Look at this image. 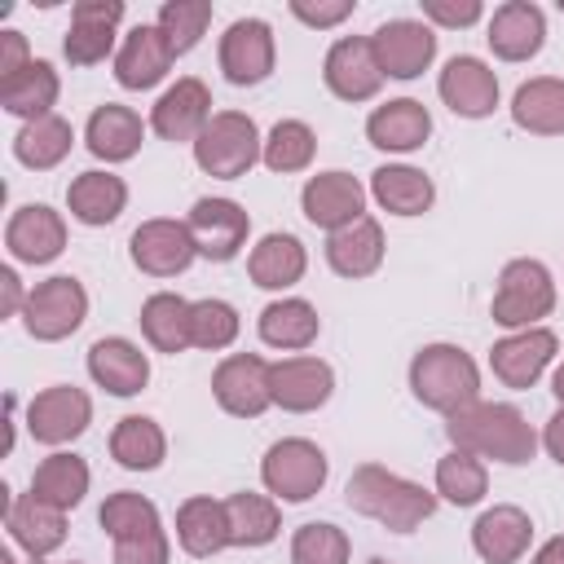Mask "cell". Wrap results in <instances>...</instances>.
<instances>
[{
  "label": "cell",
  "mask_w": 564,
  "mask_h": 564,
  "mask_svg": "<svg viewBox=\"0 0 564 564\" xmlns=\"http://www.w3.org/2000/svg\"><path fill=\"white\" fill-rule=\"evenodd\" d=\"M84 317H88V291L70 273L35 282L26 295V308H22V326L40 344H57V339L75 335L84 326Z\"/></svg>",
  "instance_id": "52a82bcc"
},
{
  "label": "cell",
  "mask_w": 564,
  "mask_h": 564,
  "mask_svg": "<svg viewBox=\"0 0 564 564\" xmlns=\"http://www.w3.org/2000/svg\"><path fill=\"white\" fill-rule=\"evenodd\" d=\"M93 423V401L75 383H53L26 401V432L40 445H70Z\"/></svg>",
  "instance_id": "30bf717a"
},
{
  "label": "cell",
  "mask_w": 564,
  "mask_h": 564,
  "mask_svg": "<svg viewBox=\"0 0 564 564\" xmlns=\"http://www.w3.org/2000/svg\"><path fill=\"white\" fill-rule=\"evenodd\" d=\"M542 445H546V454H551V458L564 467V405H560V410L546 419V427H542Z\"/></svg>",
  "instance_id": "db71d44e"
},
{
  "label": "cell",
  "mask_w": 564,
  "mask_h": 564,
  "mask_svg": "<svg viewBox=\"0 0 564 564\" xmlns=\"http://www.w3.org/2000/svg\"><path fill=\"white\" fill-rule=\"evenodd\" d=\"M291 13L304 22V26H339L344 18H352V0H291Z\"/></svg>",
  "instance_id": "681fc988"
},
{
  "label": "cell",
  "mask_w": 564,
  "mask_h": 564,
  "mask_svg": "<svg viewBox=\"0 0 564 564\" xmlns=\"http://www.w3.org/2000/svg\"><path fill=\"white\" fill-rule=\"evenodd\" d=\"M0 286H4V308H0V313H4V317H22L31 291H22V282H18L13 269H0Z\"/></svg>",
  "instance_id": "f5cc1de1"
},
{
  "label": "cell",
  "mask_w": 564,
  "mask_h": 564,
  "mask_svg": "<svg viewBox=\"0 0 564 564\" xmlns=\"http://www.w3.org/2000/svg\"><path fill=\"white\" fill-rule=\"evenodd\" d=\"M560 13H564V0H560Z\"/></svg>",
  "instance_id": "94428289"
},
{
  "label": "cell",
  "mask_w": 564,
  "mask_h": 564,
  "mask_svg": "<svg viewBox=\"0 0 564 564\" xmlns=\"http://www.w3.org/2000/svg\"><path fill=\"white\" fill-rule=\"evenodd\" d=\"M256 330H260V339H264L269 348L304 352V348L317 339L322 317H317V308H313L308 300H300V295H282V300H273V304L260 308Z\"/></svg>",
  "instance_id": "e575fe53"
},
{
  "label": "cell",
  "mask_w": 564,
  "mask_h": 564,
  "mask_svg": "<svg viewBox=\"0 0 564 564\" xmlns=\"http://www.w3.org/2000/svg\"><path fill=\"white\" fill-rule=\"evenodd\" d=\"M176 542L185 555L194 560H212L229 546V516H225V498H207L194 494L176 507Z\"/></svg>",
  "instance_id": "83f0119b"
},
{
  "label": "cell",
  "mask_w": 564,
  "mask_h": 564,
  "mask_svg": "<svg viewBox=\"0 0 564 564\" xmlns=\"http://www.w3.org/2000/svg\"><path fill=\"white\" fill-rule=\"evenodd\" d=\"M436 93L458 119H485L498 106V75H494L489 62H480L471 53H458V57L445 62V70L436 79Z\"/></svg>",
  "instance_id": "d6986e66"
},
{
  "label": "cell",
  "mask_w": 564,
  "mask_h": 564,
  "mask_svg": "<svg viewBox=\"0 0 564 564\" xmlns=\"http://www.w3.org/2000/svg\"><path fill=\"white\" fill-rule=\"evenodd\" d=\"M207 123H212V93H207V84L194 79V75L176 79V84L154 101V110H150V128H154V137H163V141H189V145H194Z\"/></svg>",
  "instance_id": "44dd1931"
},
{
  "label": "cell",
  "mask_w": 564,
  "mask_h": 564,
  "mask_svg": "<svg viewBox=\"0 0 564 564\" xmlns=\"http://www.w3.org/2000/svg\"><path fill=\"white\" fill-rule=\"evenodd\" d=\"M304 269H308V251L295 234H264L247 256V273L260 291H286L304 278Z\"/></svg>",
  "instance_id": "d6a6232c"
},
{
  "label": "cell",
  "mask_w": 564,
  "mask_h": 564,
  "mask_svg": "<svg viewBox=\"0 0 564 564\" xmlns=\"http://www.w3.org/2000/svg\"><path fill=\"white\" fill-rule=\"evenodd\" d=\"M128 256L141 273L150 278H176L194 264L198 247L185 229V220H167V216H154V220H141L128 238Z\"/></svg>",
  "instance_id": "7c38bea8"
},
{
  "label": "cell",
  "mask_w": 564,
  "mask_h": 564,
  "mask_svg": "<svg viewBox=\"0 0 564 564\" xmlns=\"http://www.w3.org/2000/svg\"><path fill=\"white\" fill-rule=\"evenodd\" d=\"M383 225L375 216H361L335 234H326V264L339 278H370L383 264Z\"/></svg>",
  "instance_id": "f1b7e54d"
},
{
  "label": "cell",
  "mask_w": 564,
  "mask_h": 564,
  "mask_svg": "<svg viewBox=\"0 0 564 564\" xmlns=\"http://www.w3.org/2000/svg\"><path fill=\"white\" fill-rule=\"evenodd\" d=\"M88 375L97 388H106L110 397H137L150 383V357L123 339V335H106L88 348Z\"/></svg>",
  "instance_id": "484cf974"
},
{
  "label": "cell",
  "mask_w": 564,
  "mask_h": 564,
  "mask_svg": "<svg viewBox=\"0 0 564 564\" xmlns=\"http://www.w3.org/2000/svg\"><path fill=\"white\" fill-rule=\"evenodd\" d=\"M57 93H62V79H57V70H53V62L35 57L31 66H22L18 75H9V79L0 84V106H4L9 115H18V119L35 123V119L53 115Z\"/></svg>",
  "instance_id": "d590c367"
},
{
  "label": "cell",
  "mask_w": 564,
  "mask_h": 564,
  "mask_svg": "<svg viewBox=\"0 0 564 564\" xmlns=\"http://www.w3.org/2000/svg\"><path fill=\"white\" fill-rule=\"evenodd\" d=\"M167 555H172V542H167L163 524L141 529V533L115 542V564H167Z\"/></svg>",
  "instance_id": "c3c4849f"
},
{
  "label": "cell",
  "mask_w": 564,
  "mask_h": 564,
  "mask_svg": "<svg viewBox=\"0 0 564 564\" xmlns=\"http://www.w3.org/2000/svg\"><path fill=\"white\" fill-rule=\"evenodd\" d=\"M35 57L26 53V35L22 31H4L0 35V84L9 79V75H18L22 66H31Z\"/></svg>",
  "instance_id": "816d5d0a"
},
{
  "label": "cell",
  "mask_w": 564,
  "mask_h": 564,
  "mask_svg": "<svg viewBox=\"0 0 564 564\" xmlns=\"http://www.w3.org/2000/svg\"><path fill=\"white\" fill-rule=\"evenodd\" d=\"M370 198L388 216H423L436 203V185L423 167L410 163H383L370 172Z\"/></svg>",
  "instance_id": "4dcf8cb0"
},
{
  "label": "cell",
  "mask_w": 564,
  "mask_h": 564,
  "mask_svg": "<svg viewBox=\"0 0 564 564\" xmlns=\"http://www.w3.org/2000/svg\"><path fill=\"white\" fill-rule=\"evenodd\" d=\"M88 463L79 454H66V449H53L48 458H40V467L31 471V494L57 511H70L84 502L88 494Z\"/></svg>",
  "instance_id": "8d00e7d4"
},
{
  "label": "cell",
  "mask_w": 564,
  "mask_h": 564,
  "mask_svg": "<svg viewBox=\"0 0 564 564\" xmlns=\"http://www.w3.org/2000/svg\"><path fill=\"white\" fill-rule=\"evenodd\" d=\"M0 564H13V551H0Z\"/></svg>",
  "instance_id": "6f0895ef"
},
{
  "label": "cell",
  "mask_w": 564,
  "mask_h": 564,
  "mask_svg": "<svg viewBox=\"0 0 564 564\" xmlns=\"http://www.w3.org/2000/svg\"><path fill=\"white\" fill-rule=\"evenodd\" d=\"M326 471H330V463H326L322 445H313V441H304V436H282V441H273V445L264 449V463H260L264 489H269L273 498H282V502H308L313 494H322Z\"/></svg>",
  "instance_id": "8992f818"
},
{
  "label": "cell",
  "mask_w": 564,
  "mask_h": 564,
  "mask_svg": "<svg viewBox=\"0 0 564 564\" xmlns=\"http://www.w3.org/2000/svg\"><path fill=\"white\" fill-rule=\"evenodd\" d=\"M269 388H273V405L286 414H313L330 401L335 392V370L322 357H282L269 366Z\"/></svg>",
  "instance_id": "2e32d148"
},
{
  "label": "cell",
  "mask_w": 564,
  "mask_h": 564,
  "mask_svg": "<svg viewBox=\"0 0 564 564\" xmlns=\"http://www.w3.org/2000/svg\"><path fill=\"white\" fill-rule=\"evenodd\" d=\"M322 79H326V88H330L339 101H352V106L379 97L383 70H379V57H375V48H370V35H339V40L326 48Z\"/></svg>",
  "instance_id": "4fadbf2b"
},
{
  "label": "cell",
  "mask_w": 564,
  "mask_h": 564,
  "mask_svg": "<svg viewBox=\"0 0 564 564\" xmlns=\"http://www.w3.org/2000/svg\"><path fill=\"white\" fill-rule=\"evenodd\" d=\"M551 313H555V278H551V269L542 260H533V256L507 260L502 273H498V286H494L489 317L498 326H507V330H529Z\"/></svg>",
  "instance_id": "277c9868"
},
{
  "label": "cell",
  "mask_w": 564,
  "mask_h": 564,
  "mask_svg": "<svg viewBox=\"0 0 564 564\" xmlns=\"http://www.w3.org/2000/svg\"><path fill=\"white\" fill-rule=\"evenodd\" d=\"M185 229L198 247L203 260H234L242 247H247V234H251V216L242 212V203L234 198H198L185 216Z\"/></svg>",
  "instance_id": "8fae6325"
},
{
  "label": "cell",
  "mask_w": 564,
  "mask_h": 564,
  "mask_svg": "<svg viewBox=\"0 0 564 564\" xmlns=\"http://www.w3.org/2000/svg\"><path fill=\"white\" fill-rule=\"evenodd\" d=\"M551 392H555V401L564 405V361L555 366V375H551Z\"/></svg>",
  "instance_id": "9f6ffc18"
},
{
  "label": "cell",
  "mask_w": 564,
  "mask_h": 564,
  "mask_svg": "<svg viewBox=\"0 0 564 564\" xmlns=\"http://www.w3.org/2000/svg\"><path fill=\"white\" fill-rule=\"evenodd\" d=\"M84 141H88V150H93L97 159H106V163H128V159L141 150V141H145V123H141V115H137L132 106L106 101V106H97V110L88 115Z\"/></svg>",
  "instance_id": "f546056e"
},
{
  "label": "cell",
  "mask_w": 564,
  "mask_h": 564,
  "mask_svg": "<svg viewBox=\"0 0 564 564\" xmlns=\"http://www.w3.org/2000/svg\"><path fill=\"white\" fill-rule=\"evenodd\" d=\"M75 145V128L62 119V115H44L35 123H22L18 137H13V159L31 172H48L57 167Z\"/></svg>",
  "instance_id": "ab89813d"
},
{
  "label": "cell",
  "mask_w": 564,
  "mask_h": 564,
  "mask_svg": "<svg viewBox=\"0 0 564 564\" xmlns=\"http://www.w3.org/2000/svg\"><path fill=\"white\" fill-rule=\"evenodd\" d=\"M300 207H304L308 225L335 234V229H344V225L366 216V185L352 172H339V167L335 172H317V176L304 181Z\"/></svg>",
  "instance_id": "9a60e30c"
},
{
  "label": "cell",
  "mask_w": 564,
  "mask_h": 564,
  "mask_svg": "<svg viewBox=\"0 0 564 564\" xmlns=\"http://www.w3.org/2000/svg\"><path fill=\"white\" fill-rule=\"evenodd\" d=\"M445 436L454 449L476 454L480 463H507L524 467L538 454V432L533 423L507 405V401H471L445 419Z\"/></svg>",
  "instance_id": "6da1fadb"
},
{
  "label": "cell",
  "mask_w": 564,
  "mask_h": 564,
  "mask_svg": "<svg viewBox=\"0 0 564 564\" xmlns=\"http://www.w3.org/2000/svg\"><path fill=\"white\" fill-rule=\"evenodd\" d=\"M366 137H370L375 150L410 154V150H419V145L432 137V115H427V106L414 101V97H392V101H383V106L370 110Z\"/></svg>",
  "instance_id": "4316f807"
},
{
  "label": "cell",
  "mask_w": 564,
  "mask_h": 564,
  "mask_svg": "<svg viewBox=\"0 0 564 564\" xmlns=\"http://www.w3.org/2000/svg\"><path fill=\"white\" fill-rule=\"evenodd\" d=\"M344 502L357 516L379 520L392 533H414L423 520H432L436 489H423V485H414V480H405L379 463H361L344 485Z\"/></svg>",
  "instance_id": "7a4b0ae2"
},
{
  "label": "cell",
  "mask_w": 564,
  "mask_h": 564,
  "mask_svg": "<svg viewBox=\"0 0 564 564\" xmlns=\"http://www.w3.org/2000/svg\"><path fill=\"white\" fill-rule=\"evenodd\" d=\"M555 348H560V339H555V330H546V326L511 330V335H502V339L489 348V370H494L507 388L520 392V388H533V383L542 379V370L551 366Z\"/></svg>",
  "instance_id": "ac0fdd59"
},
{
  "label": "cell",
  "mask_w": 564,
  "mask_h": 564,
  "mask_svg": "<svg viewBox=\"0 0 564 564\" xmlns=\"http://www.w3.org/2000/svg\"><path fill=\"white\" fill-rule=\"evenodd\" d=\"M172 62H176V53L163 40V31L154 22H141V26H132L123 35V44L115 53V79L123 88H132V93H145L172 70Z\"/></svg>",
  "instance_id": "603a6c76"
},
{
  "label": "cell",
  "mask_w": 564,
  "mask_h": 564,
  "mask_svg": "<svg viewBox=\"0 0 564 564\" xmlns=\"http://www.w3.org/2000/svg\"><path fill=\"white\" fill-rule=\"evenodd\" d=\"M242 322H238V308L229 300H194L189 304V344L194 348H207V352H220L238 339Z\"/></svg>",
  "instance_id": "ee69618b"
},
{
  "label": "cell",
  "mask_w": 564,
  "mask_h": 564,
  "mask_svg": "<svg viewBox=\"0 0 564 564\" xmlns=\"http://www.w3.org/2000/svg\"><path fill=\"white\" fill-rule=\"evenodd\" d=\"M264 159V141L251 115L242 110H216L212 123L194 141V163L216 181H238Z\"/></svg>",
  "instance_id": "5b68a950"
},
{
  "label": "cell",
  "mask_w": 564,
  "mask_h": 564,
  "mask_svg": "<svg viewBox=\"0 0 564 564\" xmlns=\"http://www.w3.org/2000/svg\"><path fill=\"white\" fill-rule=\"evenodd\" d=\"M110 458L123 471H154L167 458V436L145 414H123L110 432Z\"/></svg>",
  "instance_id": "f35d334b"
},
{
  "label": "cell",
  "mask_w": 564,
  "mask_h": 564,
  "mask_svg": "<svg viewBox=\"0 0 564 564\" xmlns=\"http://www.w3.org/2000/svg\"><path fill=\"white\" fill-rule=\"evenodd\" d=\"M410 392L419 405L449 419L454 410L480 401V370L458 344H423L410 361Z\"/></svg>",
  "instance_id": "3957f363"
},
{
  "label": "cell",
  "mask_w": 564,
  "mask_h": 564,
  "mask_svg": "<svg viewBox=\"0 0 564 564\" xmlns=\"http://www.w3.org/2000/svg\"><path fill=\"white\" fill-rule=\"evenodd\" d=\"M529 564H564V533H560V538H546V542L533 551Z\"/></svg>",
  "instance_id": "11a10c76"
},
{
  "label": "cell",
  "mask_w": 564,
  "mask_h": 564,
  "mask_svg": "<svg viewBox=\"0 0 564 564\" xmlns=\"http://www.w3.org/2000/svg\"><path fill=\"white\" fill-rule=\"evenodd\" d=\"M317 154V137L304 119H278L264 137V167L278 172V176H291V172H304Z\"/></svg>",
  "instance_id": "7bdbcfd3"
},
{
  "label": "cell",
  "mask_w": 564,
  "mask_h": 564,
  "mask_svg": "<svg viewBox=\"0 0 564 564\" xmlns=\"http://www.w3.org/2000/svg\"><path fill=\"white\" fill-rule=\"evenodd\" d=\"M366 564H388V560H379V555H375V560H366Z\"/></svg>",
  "instance_id": "680465c9"
},
{
  "label": "cell",
  "mask_w": 564,
  "mask_h": 564,
  "mask_svg": "<svg viewBox=\"0 0 564 564\" xmlns=\"http://www.w3.org/2000/svg\"><path fill=\"white\" fill-rule=\"evenodd\" d=\"M348 533L330 520H308L291 538V564H348Z\"/></svg>",
  "instance_id": "7dc6e473"
},
{
  "label": "cell",
  "mask_w": 564,
  "mask_h": 564,
  "mask_svg": "<svg viewBox=\"0 0 564 564\" xmlns=\"http://www.w3.org/2000/svg\"><path fill=\"white\" fill-rule=\"evenodd\" d=\"M225 516H229V546H269L282 529L278 498H269V494H247V489L229 494Z\"/></svg>",
  "instance_id": "60d3db41"
},
{
  "label": "cell",
  "mask_w": 564,
  "mask_h": 564,
  "mask_svg": "<svg viewBox=\"0 0 564 564\" xmlns=\"http://www.w3.org/2000/svg\"><path fill=\"white\" fill-rule=\"evenodd\" d=\"M485 4L480 0H423V18L436 26H471L480 22Z\"/></svg>",
  "instance_id": "f907efd6"
},
{
  "label": "cell",
  "mask_w": 564,
  "mask_h": 564,
  "mask_svg": "<svg viewBox=\"0 0 564 564\" xmlns=\"http://www.w3.org/2000/svg\"><path fill=\"white\" fill-rule=\"evenodd\" d=\"M154 26L163 31V40L172 44V53L181 57V53H189L207 35V26H212V0H167L159 9V22Z\"/></svg>",
  "instance_id": "f6af8a7d"
},
{
  "label": "cell",
  "mask_w": 564,
  "mask_h": 564,
  "mask_svg": "<svg viewBox=\"0 0 564 564\" xmlns=\"http://www.w3.org/2000/svg\"><path fill=\"white\" fill-rule=\"evenodd\" d=\"M273 62H278V40H273V26L264 18H238L225 26L220 35V70L229 84L238 88H256L273 75Z\"/></svg>",
  "instance_id": "9c48e42d"
},
{
  "label": "cell",
  "mask_w": 564,
  "mask_h": 564,
  "mask_svg": "<svg viewBox=\"0 0 564 564\" xmlns=\"http://www.w3.org/2000/svg\"><path fill=\"white\" fill-rule=\"evenodd\" d=\"M4 529L31 560H48L66 542V511L40 502L35 494H18L4 498Z\"/></svg>",
  "instance_id": "cb8c5ba5"
},
{
  "label": "cell",
  "mask_w": 564,
  "mask_h": 564,
  "mask_svg": "<svg viewBox=\"0 0 564 564\" xmlns=\"http://www.w3.org/2000/svg\"><path fill=\"white\" fill-rule=\"evenodd\" d=\"M485 40H489L498 62H529L546 44V13L533 0H507L494 9Z\"/></svg>",
  "instance_id": "ffe728a7"
},
{
  "label": "cell",
  "mask_w": 564,
  "mask_h": 564,
  "mask_svg": "<svg viewBox=\"0 0 564 564\" xmlns=\"http://www.w3.org/2000/svg\"><path fill=\"white\" fill-rule=\"evenodd\" d=\"M123 22V0H79L70 9V31L62 40V53L70 66H97L110 57L115 35Z\"/></svg>",
  "instance_id": "e0dca14e"
},
{
  "label": "cell",
  "mask_w": 564,
  "mask_h": 564,
  "mask_svg": "<svg viewBox=\"0 0 564 564\" xmlns=\"http://www.w3.org/2000/svg\"><path fill=\"white\" fill-rule=\"evenodd\" d=\"M269 366L260 352H229L216 370H212V397L225 414L234 419H260L273 405V388H269Z\"/></svg>",
  "instance_id": "ba28073f"
},
{
  "label": "cell",
  "mask_w": 564,
  "mask_h": 564,
  "mask_svg": "<svg viewBox=\"0 0 564 564\" xmlns=\"http://www.w3.org/2000/svg\"><path fill=\"white\" fill-rule=\"evenodd\" d=\"M529 542H533V520H529V511H520L511 502L480 511L471 524V546L485 564H516V560H524Z\"/></svg>",
  "instance_id": "d4e9b609"
},
{
  "label": "cell",
  "mask_w": 564,
  "mask_h": 564,
  "mask_svg": "<svg viewBox=\"0 0 564 564\" xmlns=\"http://www.w3.org/2000/svg\"><path fill=\"white\" fill-rule=\"evenodd\" d=\"M189 304L194 300H185V295H176V291H154L145 304H141V335L150 339V348L154 352H185V348H194L189 344Z\"/></svg>",
  "instance_id": "74e56055"
},
{
  "label": "cell",
  "mask_w": 564,
  "mask_h": 564,
  "mask_svg": "<svg viewBox=\"0 0 564 564\" xmlns=\"http://www.w3.org/2000/svg\"><path fill=\"white\" fill-rule=\"evenodd\" d=\"M516 128L533 137H564V79L560 75H533L511 97Z\"/></svg>",
  "instance_id": "836d02e7"
},
{
  "label": "cell",
  "mask_w": 564,
  "mask_h": 564,
  "mask_svg": "<svg viewBox=\"0 0 564 564\" xmlns=\"http://www.w3.org/2000/svg\"><path fill=\"white\" fill-rule=\"evenodd\" d=\"M31 564H48V560H31ZM70 564H75V560H70Z\"/></svg>",
  "instance_id": "91938a15"
},
{
  "label": "cell",
  "mask_w": 564,
  "mask_h": 564,
  "mask_svg": "<svg viewBox=\"0 0 564 564\" xmlns=\"http://www.w3.org/2000/svg\"><path fill=\"white\" fill-rule=\"evenodd\" d=\"M383 79H419L436 57V31L414 18H392L370 35Z\"/></svg>",
  "instance_id": "5bb4252c"
},
{
  "label": "cell",
  "mask_w": 564,
  "mask_h": 564,
  "mask_svg": "<svg viewBox=\"0 0 564 564\" xmlns=\"http://www.w3.org/2000/svg\"><path fill=\"white\" fill-rule=\"evenodd\" d=\"M66 207H70V216H75L79 225L101 229V225L119 220V212L128 207V185H123V176L101 172V167L79 172V176L66 185Z\"/></svg>",
  "instance_id": "1f68e13d"
},
{
  "label": "cell",
  "mask_w": 564,
  "mask_h": 564,
  "mask_svg": "<svg viewBox=\"0 0 564 564\" xmlns=\"http://www.w3.org/2000/svg\"><path fill=\"white\" fill-rule=\"evenodd\" d=\"M485 489H489V467L476 454H467V449L441 454V463H436V498H445L454 507H476L485 498Z\"/></svg>",
  "instance_id": "b9f144b4"
},
{
  "label": "cell",
  "mask_w": 564,
  "mask_h": 564,
  "mask_svg": "<svg viewBox=\"0 0 564 564\" xmlns=\"http://www.w3.org/2000/svg\"><path fill=\"white\" fill-rule=\"evenodd\" d=\"M97 524L110 533V542H119V538H132V533H141V529H154V524H163V520H159V507H154L145 494L119 489V494H110V498L101 502V511H97Z\"/></svg>",
  "instance_id": "bcb514c9"
},
{
  "label": "cell",
  "mask_w": 564,
  "mask_h": 564,
  "mask_svg": "<svg viewBox=\"0 0 564 564\" xmlns=\"http://www.w3.org/2000/svg\"><path fill=\"white\" fill-rule=\"evenodd\" d=\"M4 247L18 264H48L62 256L66 247V220L62 212L44 207V203H26L9 216L4 225Z\"/></svg>",
  "instance_id": "7402d4cb"
}]
</instances>
